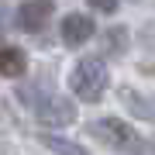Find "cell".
Instances as JSON below:
<instances>
[{
    "label": "cell",
    "instance_id": "cell-1",
    "mask_svg": "<svg viewBox=\"0 0 155 155\" xmlns=\"http://www.w3.org/2000/svg\"><path fill=\"white\" fill-rule=\"evenodd\" d=\"M107 79L110 76H107V62L104 59H79L72 76H69V86H72V93L79 100L97 104L104 97V90H107Z\"/></svg>",
    "mask_w": 155,
    "mask_h": 155
},
{
    "label": "cell",
    "instance_id": "cell-2",
    "mask_svg": "<svg viewBox=\"0 0 155 155\" xmlns=\"http://www.w3.org/2000/svg\"><path fill=\"white\" fill-rule=\"evenodd\" d=\"M35 114H38L41 124L48 127H66L76 121V104L69 97H55V93H45L38 104H35Z\"/></svg>",
    "mask_w": 155,
    "mask_h": 155
},
{
    "label": "cell",
    "instance_id": "cell-3",
    "mask_svg": "<svg viewBox=\"0 0 155 155\" xmlns=\"http://www.w3.org/2000/svg\"><path fill=\"white\" fill-rule=\"evenodd\" d=\"M52 14H55V4L52 0H21V7H17V28L35 35V31H41L48 24Z\"/></svg>",
    "mask_w": 155,
    "mask_h": 155
},
{
    "label": "cell",
    "instance_id": "cell-4",
    "mask_svg": "<svg viewBox=\"0 0 155 155\" xmlns=\"http://www.w3.org/2000/svg\"><path fill=\"white\" fill-rule=\"evenodd\" d=\"M90 134H97L104 145H114V148H124V145L134 141L131 124L117 121V117H100V121H93V124H90Z\"/></svg>",
    "mask_w": 155,
    "mask_h": 155
},
{
    "label": "cell",
    "instance_id": "cell-5",
    "mask_svg": "<svg viewBox=\"0 0 155 155\" xmlns=\"http://www.w3.org/2000/svg\"><path fill=\"white\" fill-rule=\"evenodd\" d=\"M93 31H97V24H93L90 14H66V17H62V28H59L62 41H66L69 48H79L83 41H90Z\"/></svg>",
    "mask_w": 155,
    "mask_h": 155
},
{
    "label": "cell",
    "instance_id": "cell-6",
    "mask_svg": "<svg viewBox=\"0 0 155 155\" xmlns=\"http://www.w3.org/2000/svg\"><path fill=\"white\" fill-rule=\"evenodd\" d=\"M24 69H28V55L14 45H4L0 48V76L17 79V76H24Z\"/></svg>",
    "mask_w": 155,
    "mask_h": 155
},
{
    "label": "cell",
    "instance_id": "cell-7",
    "mask_svg": "<svg viewBox=\"0 0 155 155\" xmlns=\"http://www.w3.org/2000/svg\"><path fill=\"white\" fill-rule=\"evenodd\" d=\"M121 100L127 104V110L134 117H145V121H155V100L152 97H141L134 90H121Z\"/></svg>",
    "mask_w": 155,
    "mask_h": 155
},
{
    "label": "cell",
    "instance_id": "cell-8",
    "mask_svg": "<svg viewBox=\"0 0 155 155\" xmlns=\"http://www.w3.org/2000/svg\"><path fill=\"white\" fill-rule=\"evenodd\" d=\"M41 145L52 155H90L83 145H76V141H69V138H59V134H41Z\"/></svg>",
    "mask_w": 155,
    "mask_h": 155
},
{
    "label": "cell",
    "instance_id": "cell-9",
    "mask_svg": "<svg viewBox=\"0 0 155 155\" xmlns=\"http://www.w3.org/2000/svg\"><path fill=\"white\" fill-rule=\"evenodd\" d=\"M124 48H127V31L124 28H110V31H107V52L121 55Z\"/></svg>",
    "mask_w": 155,
    "mask_h": 155
},
{
    "label": "cell",
    "instance_id": "cell-10",
    "mask_svg": "<svg viewBox=\"0 0 155 155\" xmlns=\"http://www.w3.org/2000/svg\"><path fill=\"white\" fill-rule=\"evenodd\" d=\"M86 4L97 7L100 14H114V11H117V0H86Z\"/></svg>",
    "mask_w": 155,
    "mask_h": 155
},
{
    "label": "cell",
    "instance_id": "cell-11",
    "mask_svg": "<svg viewBox=\"0 0 155 155\" xmlns=\"http://www.w3.org/2000/svg\"><path fill=\"white\" fill-rule=\"evenodd\" d=\"M0 31H4V7H0Z\"/></svg>",
    "mask_w": 155,
    "mask_h": 155
}]
</instances>
